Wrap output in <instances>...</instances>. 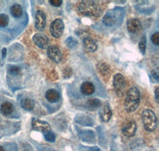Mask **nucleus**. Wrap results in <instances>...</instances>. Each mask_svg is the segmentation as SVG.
Here are the masks:
<instances>
[{
	"instance_id": "20",
	"label": "nucleus",
	"mask_w": 159,
	"mask_h": 151,
	"mask_svg": "<svg viewBox=\"0 0 159 151\" xmlns=\"http://www.w3.org/2000/svg\"><path fill=\"white\" fill-rule=\"evenodd\" d=\"M21 106L25 111H32L34 108V102L30 98H25L21 101Z\"/></svg>"
},
{
	"instance_id": "5",
	"label": "nucleus",
	"mask_w": 159,
	"mask_h": 151,
	"mask_svg": "<svg viewBox=\"0 0 159 151\" xmlns=\"http://www.w3.org/2000/svg\"><path fill=\"white\" fill-rule=\"evenodd\" d=\"M64 29H65V25L61 19H55L53 22L51 23L49 31L50 34L53 38H58L61 36L63 34Z\"/></svg>"
},
{
	"instance_id": "29",
	"label": "nucleus",
	"mask_w": 159,
	"mask_h": 151,
	"mask_svg": "<svg viewBox=\"0 0 159 151\" xmlns=\"http://www.w3.org/2000/svg\"><path fill=\"white\" fill-rule=\"evenodd\" d=\"M49 3L53 7H60L62 4L61 0H49Z\"/></svg>"
},
{
	"instance_id": "21",
	"label": "nucleus",
	"mask_w": 159,
	"mask_h": 151,
	"mask_svg": "<svg viewBox=\"0 0 159 151\" xmlns=\"http://www.w3.org/2000/svg\"><path fill=\"white\" fill-rule=\"evenodd\" d=\"M76 122L80 124L84 125V126H92L93 122L90 117H88L86 115H80L76 118Z\"/></svg>"
},
{
	"instance_id": "18",
	"label": "nucleus",
	"mask_w": 159,
	"mask_h": 151,
	"mask_svg": "<svg viewBox=\"0 0 159 151\" xmlns=\"http://www.w3.org/2000/svg\"><path fill=\"white\" fill-rule=\"evenodd\" d=\"M101 101L99 99H91L87 101L86 103V108L87 109L90 110V111H95V110L98 109L99 107H101Z\"/></svg>"
},
{
	"instance_id": "24",
	"label": "nucleus",
	"mask_w": 159,
	"mask_h": 151,
	"mask_svg": "<svg viewBox=\"0 0 159 151\" xmlns=\"http://www.w3.org/2000/svg\"><path fill=\"white\" fill-rule=\"evenodd\" d=\"M139 47L140 52L144 55L145 52H146V48H147V38L145 36H143L142 39L140 40V42L139 43Z\"/></svg>"
},
{
	"instance_id": "33",
	"label": "nucleus",
	"mask_w": 159,
	"mask_h": 151,
	"mask_svg": "<svg viewBox=\"0 0 159 151\" xmlns=\"http://www.w3.org/2000/svg\"><path fill=\"white\" fill-rule=\"evenodd\" d=\"M2 58H5L6 55H7V49H6V48H3V49H2Z\"/></svg>"
},
{
	"instance_id": "10",
	"label": "nucleus",
	"mask_w": 159,
	"mask_h": 151,
	"mask_svg": "<svg viewBox=\"0 0 159 151\" xmlns=\"http://www.w3.org/2000/svg\"><path fill=\"white\" fill-rule=\"evenodd\" d=\"M33 41L35 45L41 49H47L49 45V38L46 35L42 34H36L33 37Z\"/></svg>"
},
{
	"instance_id": "19",
	"label": "nucleus",
	"mask_w": 159,
	"mask_h": 151,
	"mask_svg": "<svg viewBox=\"0 0 159 151\" xmlns=\"http://www.w3.org/2000/svg\"><path fill=\"white\" fill-rule=\"evenodd\" d=\"M13 111H14V107H13V104L11 103L5 102L1 105V112L5 116L11 115Z\"/></svg>"
},
{
	"instance_id": "27",
	"label": "nucleus",
	"mask_w": 159,
	"mask_h": 151,
	"mask_svg": "<svg viewBox=\"0 0 159 151\" xmlns=\"http://www.w3.org/2000/svg\"><path fill=\"white\" fill-rule=\"evenodd\" d=\"M45 139L48 141V142H53L55 141V135L54 134L52 133V132L49 131L45 133Z\"/></svg>"
},
{
	"instance_id": "9",
	"label": "nucleus",
	"mask_w": 159,
	"mask_h": 151,
	"mask_svg": "<svg viewBox=\"0 0 159 151\" xmlns=\"http://www.w3.org/2000/svg\"><path fill=\"white\" fill-rule=\"evenodd\" d=\"M137 126L136 122L133 120H130L124 123L122 127V132L126 137H133L136 133Z\"/></svg>"
},
{
	"instance_id": "28",
	"label": "nucleus",
	"mask_w": 159,
	"mask_h": 151,
	"mask_svg": "<svg viewBox=\"0 0 159 151\" xmlns=\"http://www.w3.org/2000/svg\"><path fill=\"white\" fill-rule=\"evenodd\" d=\"M151 41L155 45H159V33L158 32L154 33V34L152 35Z\"/></svg>"
},
{
	"instance_id": "23",
	"label": "nucleus",
	"mask_w": 159,
	"mask_h": 151,
	"mask_svg": "<svg viewBox=\"0 0 159 151\" xmlns=\"http://www.w3.org/2000/svg\"><path fill=\"white\" fill-rule=\"evenodd\" d=\"M65 43H66L67 46L69 47V48H70V49H74V48H76L78 45L77 41H76L74 38H72V37L68 38L67 39H66V41H65Z\"/></svg>"
},
{
	"instance_id": "25",
	"label": "nucleus",
	"mask_w": 159,
	"mask_h": 151,
	"mask_svg": "<svg viewBox=\"0 0 159 151\" xmlns=\"http://www.w3.org/2000/svg\"><path fill=\"white\" fill-rule=\"evenodd\" d=\"M8 23H9V18L7 15L2 14L0 15V27H4L7 26Z\"/></svg>"
},
{
	"instance_id": "34",
	"label": "nucleus",
	"mask_w": 159,
	"mask_h": 151,
	"mask_svg": "<svg viewBox=\"0 0 159 151\" xmlns=\"http://www.w3.org/2000/svg\"><path fill=\"white\" fill-rule=\"evenodd\" d=\"M0 151H5V149H4V148L2 146H0Z\"/></svg>"
},
{
	"instance_id": "16",
	"label": "nucleus",
	"mask_w": 159,
	"mask_h": 151,
	"mask_svg": "<svg viewBox=\"0 0 159 151\" xmlns=\"http://www.w3.org/2000/svg\"><path fill=\"white\" fill-rule=\"evenodd\" d=\"M45 98L49 103H56L60 99V93L54 89H49L45 93Z\"/></svg>"
},
{
	"instance_id": "15",
	"label": "nucleus",
	"mask_w": 159,
	"mask_h": 151,
	"mask_svg": "<svg viewBox=\"0 0 159 151\" xmlns=\"http://www.w3.org/2000/svg\"><path fill=\"white\" fill-rule=\"evenodd\" d=\"M83 43L84 45V48L89 52L93 53L97 49V45H96V42L91 38H89V37H87V38H85L84 39Z\"/></svg>"
},
{
	"instance_id": "11",
	"label": "nucleus",
	"mask_w": 159,
	"mask_h": 151,
	"mask_svg": "<svg viewBox=\"0 0 159 151\" xmlns=\"http://www.w3.org/2000/svg\"><path fill=\"white\" fill-rule=\"evenodd\" d=\"M112 115L111 109L110 108L109 103H106L103 106H101V109L99 111V116L103 122H107L111 119Z\"/></svg>"
},
{
	"instance_id": "2",
	"label": "nucleus",
	"mask_w": 159,
	"mask_h": 151,
	"mask_svg": "<svg viewBox=\"0 0 159 151\" xmlns=\"http://www.w3.org/2000/svg\"><path fill=\"white\" fill-rule=\"evenodd\" d=\"M79 11L81 15L89 17H99L103 13L100 6L94 1H82L79 5Z\"/></svg>"
},
{
	"instance_id": "14",
	"label": "nucleus",
	"mask_w": 159,
	"mask_h": 151,
	"mask_svg": "<svg viewBox=\"0 0 159 151\" xmlns=\"http://www.w3.org/2000/svg\"><path fill=\"white\" fill-rule=\"evenodd\" d=\"M80 91H81V93L83 95H91L92 94L94 93L95 87L91 82L86 81V82L82 84L81 87H80Z\"/></svg>"
},
{
	"instance_id": "1",
	"label": "nucleus",
	"mask_w": 159,
	"mask_h": 151,
	"mask_svg": "<svg viewBox=\"0 0 159 151\" xmlns=\"http://www.w3.org/2000/svg\"><path fill=\"white\" fill-rule=\"evenodd\" d=\"M139 103H140L139 91L136 87L132 86L127 91L124 100V108L126 112L129 113L134 112L139 107Z\"/></svg>"
},
{
	"instance_id": "3",
	"label": "nucleus",
	"mask_w": 159,
	"mask_h": 151,
	"mask_svg": "<svg viewBox=\"0 0 159 151\" xmlns=\"http://www.w3.org/2000/svg\"><path fill=\"white\" fill-rule=\"evenodd\" d=\"M142 119L143 126L147 131L153 132L155 130L157 125V119L154 112L149 109L145 110L143 112Z\"/></svg>"
},
{
	"instance_id": "8",
	"label": "nucleus",
	"mask_w": 159,
	"mask_h": 151,
	"mask_svg": "<svg viewBox=\"0 0 159 151\" xmlns=\"http://www.w3.org/2000/svg\"><path fill=\"white\" fill-rule=\"evenodd\" d=\"M32 127L35 130L42 131L44 133L51 131V127L48 122L34 119V118L32 119Z\"/></svg>"
},
{
	"instance_id": "22",
	"label": "nucleus",
	"mask_w": 159,
	"mask_h": 151,
	"mask_svg": "<svg viewBox=\"0 0 159 151\" xmlns=\"http://www.w3.org/2000/svg\"><path fill=\"white\" fill-rule=\"evenodd\" d=\"M11 13L15 18H20L22 15V9L21 6L18 4L13 5L11 7Z\"/></svg>"
},
{
	"instance_id": "13",
	"label": "nucleus",
	"mask_w": 159,
	"mask_h": 151,
	"mask_svg": "<svg viewBox=\"0 0 159 151\" xmlns=\"http://www.w3.org/2000/svg\"><path fill=\"white\" fill-rule=\"evenodd\" d=\"M117 21V17L113 11H110L103 18V22L107 26H113Z\"/></svg>"
},
{
	"instance_id": "32",
	"label": "nucleus",
	"mask_w": 159,
	"mask_h": 151,
	"mask_svg": "<svg viewBox=\"0 0 159 151\" xmlns=\"http://www.w3.org/2000/svg\"><path fill=\"white\" fill-rule=\"evenodd\" d=\"M155 98H156V100H158L159 99V88H157L155 89Z\"/></svg>"
},
{
	"instance_id": "26",
	"label": "nucleus",
	"mask_w": 159,
	"mask_h": 151,
	"mask_svg": "<svg viewBox=\"0 0 159 151\" xmlns=\"http://www.w3.org/2000/svg\"><path fill=\"white\" fill-rule=\"evenodd\" d=\"M8 72H9L10 74L14 76L18 75L21 72V68L18 66H10L9 68H8Z\"/></svg>"
},
{
	"instance_id": "31",
	"label": "nucleus",
	"mask_w": 159,
	"mask_h": 151,
	"mask_svg": "<svg viewBox=\"0 0 159 151\" xmlns=\"http://www.w3.org/2000/svg\"><path fill=\"white\" fill-rule=\"evenodd\" d=\"M89 151H101V150H100V149H99V147H97V146H93V147L89 148Z\"/></svg>"
},
{
	"instance_id": "17",
	"label": "nucleus",
	"mask_w": 159,
	"mask_h": 151,
	"mask_svg": "<svg viewBox=\"0 0 159 151\" xmlns=\"http://www.w3.org/2000/svg\"><path fill=\"white\" fill-rule=\"evenodd\" d=\"M97 68L98 70L100 72V74H101L103 77H105V76H106V77L109 79V76H110L111 73L110 68H109V66L107 64L103 63V62H100V63L98 64Z\"/></svg>"
},
{
	"instance_id": "6",
	"label": "nucleus",
	"mask_w": 159,
	"mask_h": 151,
	"mask_svg": "<svg viewBox=\"0 0 159 151\" xmlns=\"http://www.w3.org/2000/svg\"><path fill=\"white\" fill-rule=\"evenodd\" d=\"M47 55L51 61H52L55 63H60L63 58L61 51L57 46L52 45V46L48 47L47 49Z\"/></svg>"
},
{
	"instance_id": "12",
	"label": "nucleus",
	"mask_w": 159,
	"mask_h": 151,
	"mask_svg": "<svg viewBox=\"0 0 159 151\" xmlns=\"http://www.w3.org/2000/svg\"><path fill=\"white\" fill-rule=\"evenodd\" d=\"M127 30L131 34H135V33L139 32L142 28L141 22L137 18H131L127 22Z\"/></svg>"
},
{
	"instance_id": "7",
	"label": "nucleus",
	"mask_w": 159,
	"mask_h": 151,
	"mask_svg": "<svg viewBox=\"0 0 159 151\" xmlns=\"http://www.w3.org/2000/svg\"><path fill=\"white\" fill-rule=\"evenodd\" d=\"M35 28L38 30L42 31L46 25V17L42 11H38L35 15Z\"/></svg>"
},
{
	"instance_id": "30",
	"label": "nucleus",
	"mask_w": 159,
	"mask_h": 151,
	"mask_svg": "<svg viewBox=\"0 0 159 151\" xmlns=\"http://www.w3.org/2000/svg\"><path fill=\"white\" fill-rule=\"evenodd\" d=\"M151 75L153 76V77L156 80H158L159 78V72H158V69L156 68V69H154V70L151 72Z\"/></svg>"
},
{
	"instance_id": "4",
	"label": "nucleus",
	"mask_w": 159,
	"mask_h": 151,
	"mask_svg": "<svg viewBox=\"0 0 159 151\" xmlns=\"http://www.w3.org/2000/svg\"><path fill=\"white\" fill-rule=\"evenodd\" d=\"M113 86L115 92L119 97H122L124 95L125 88H126V81L122 74L117 73L115 75L113 80Z\"/></svg>"
}]
</instances>
